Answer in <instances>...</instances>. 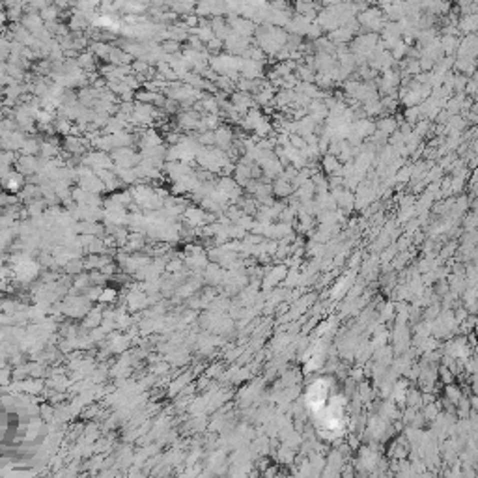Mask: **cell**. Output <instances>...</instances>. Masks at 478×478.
<instances>
[{"label":"cell","mask_w":478,"mask_h":478,"mask_svg":"<svg viewBox=\"0 0 478 478\" xmlns=\"http://www.w3.org/2000/svg\"><path fill=\"white\" fill-rule=\"evenodd\" d=\"M355 19H357V22L361 24V28L376 32V34L385 26V22H387L385 15H383V11H381L378 6L376 7L368 6L366 9L359 11V13L355 15Z\"/></svg>","instance_id":"6da1fadb"},{"label":"cell","mask_w":478,"mask_h":478,"mask_svg":"<svg viewBox=\"0 0 478 478\" xmlns=\"http://www.w3.org/2000/svg\"><path fill=\"white\" fill-rule=\"evenodd\" d=\"M228 26L232 28L234 34L241 37H252L254 36V30H256V24L250 21V19H245L241 15H230L228 17Z\"/></svg>","instance_id":"7a4b0ae2"},{"label":"cell","mask_w":478,"mask_h":478,"mask_svg":"<svg viewBox=\"0 0 478 478\" xmlns=\"http://www.w3.org/2000/svg\"><path fill=\"white\" fill-rule=\"evenodd\" d=\"M293 7L297 9V13L305 15V17H307V19H310V21H314L316 15H318V11L321 9V6H320V2H318V0H295Z\"/></svg>","instance_id":"3957f363"},{"label":"cell","mask_w":478,"mask_h":478,"mask_svg":"<svg viewBox=\"0 0 478 478\" xmlns=\"http://www.w3.org/2000/svg\"><path fill=\"white\" fill-rule=\"evenodd\" d=\"M24 176L22 174H19V172H9L7 176H4V178L0 179V183H2V187L4 189H7L9 193H15V191H19L22 185H24Z\"/></svg>","instance_id":"277c9868"},{"label":"cell","mask_w":478,"mask_h":478,"mask_svg":"<svg viewBox=\"0 0 478 478\" xmlns=\"http://www.w3.org/2000/svg\"><path fill=\"white\" fill-rule=\"evenodd\" d=\"M478 22H477V13H471V15H462L460 17V21H458V28L462 30L464 34H475V30H477Z\"/></svg>","instance_id":"5b68a950"},{"label":"cell","mask_w":478,"mask_h":478,"mask_svg":"<svg viewBox=\"0 0 478 478\" xmlns=\"http://www.w3.org/2000/svg\"><path fill=\"white\" fill-rule=\"evenodd\" d=\"M215 136V142L219 144L221 148H228L230 142H232V131L228 127H219L213 133Z\"/></svg>","instance_id":"8992f818"},{"label":"cell","mask_w":478,"mask_h":478,"mask_svg":"<svg viewBox=\"0 0 478 478\" xmlns=\"http://www.w3.org/2000/svg\"><path fill=\"white\" fill-rule=\"evenodd\" d=\"M439 43H441L443 52H449V54H452V52L458 49L460 39H458L456 36H443L441 39H439Z\"/></svg>","instance_id":"52a82bcc"},{"label":"cell","mask_w":478,"mask_h":478,"mask_svg":"<svg viewBox=\"0 0 478 478\" xmlns=\"http://www.w3.org/2000/svg\"><path fill=\"white\" fill-rule=\"evenodd\" d=\"M161 50H163L164 54L176 56L179 50H181V45H179V41H176V39H163V43H161Z\"/></svg>","instance_id":"ba28073f"},{"label":"cell","mask_w":478,"mask_h":478,"mask_svg":"<svg viewBox=\"0 0 478 478\" xmlns=\"http://www.w3.org/2000/svg\"><path fill=\"white\" fill-rule=\"evenodd\" d=\"M458 11L462 15L477 13V0H458Z\"/></svg>","instance_id":"9c48e42d"},{"label":"cell","mask_w":478,"mask_h":478,"mask_svg":"<svg viewBox=\"0 0 478 478\" xmlns=\"http://www.w3.org/2000/svg\"><path fill=\"white\" fill-rule=\"evenodd\" d=\"M77 64H79L80 69H92L93 67V52H80L77 56Z\"/></svg>","instance_id":"30bf717a"},{"label":"cell","mask_w":478,"mask_h":478,"mask_svg":"<svg viewBox=\"0 0 478 478\" xmlns=\"http://www.w3.org/2000/svg\"><path fill=\"white\" fill-rule=\"evenodd\" d=\"M297 77H299L303 82H312L314 80V73L310 71L308 67H305V65H301V67H297Z\"/></svg>","instance_id":"8fae6325"},{"label":"cell","mask_w":478,"mask_h":478,"mask_svg":"<svg viewBox=\"0 0 478 478\" xmlns=\"http://www.w3.org/2000/svg\"><path fill=\"white\" fill-rule=\"evenodd\" d=\"M325 170H327V172H342V170H340V164H338V161H336L333 155L325 157Z\"/></svg>","instance_id":"7c38bea8"},{"label":"cell","mask_w":478,"mask_h":478,"mask_svg":"<svg viewBox=\"0 0 478 478\" xmlns=\"http://www.w3.org/2000/svg\"><path fill=\"white\" fill-rule=\"evenodd\" d=\"M379 127L383 131V135H385V133H393L394 129H396V121H394L393 118H387V120H383L379 123Z\"/></svg>","instance_id":"4fadbf2b"},{"label":"cell","mask_w":478,"mask_h":478,"mask_svg":"<svg viewBox=\"0 0 478 478\" xmlns=\"http://www.w3.org/2000/svg\"><path fill=\"white\" fill-rule=\"evenodd\" d=\"M269 6H271L273 9H280V11H286V9H290V4H288V0H271V2H269Z\"/></svg>","instance_id":"5bb4252c"}]
</instances>
